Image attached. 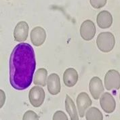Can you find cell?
I'll return each instance as SVG.
<instances>
[{"label": "cell", "mask_w": 120, "mask_h": 120, "mask_svg": "<svg viewBox=\"0 0 120 120\" xmlns=\"http://www.w3.org/2000/svg\"><path fill=\"white\" fill-rule=\"evenodd\" d=\"M53 120H68V117L62 111H58L54 114Z\"/></svg>", "instance_id": "d6986e66"}, {"label": "cell", "mask_w": 120, "mask_h": 120, "mask_svg": "<svg viewBox=\"0 0 120 120\" xmlns=\"http://www.w3.org/2000/svg\"><path fill=\"white\" fill-rule=\"evenodd\" d=\"M76 101L79 116L80 117H83L87 109L92 105V100L86 92H81L77 96Z\"/></svg>", "instance_id": "5b68a950"}, {"label": "cell", "mask_w": 120, "mask_h": 120, "mask_svg": "<svg viewBox=\"0 0 120 120\" xmlns=\"http://www.w3.org/2000/svg\"><path fill=\"white\" fill-rule=\"evenodd\" d=\"M98 48L104 53H108L113 49L115 45V39L113 33L110 32H102L96 39Z\"/></svg>", "instance_id": "7a4b0ae2"}, {"label": "cell", "mask_w": 120, "mask_h": 120, "mask_svg": "<svg viewBox=\"0 0 120 120\" xmlns=\"http://www.w3.org/2000/svg\"><path fill=\"white\" fill-rule=\"evenodd\" d=\"M29 25L25 21H20L16 25L14 31V38L18 42H23L26 40L29 34Z\"/></svg>", "instance_id": "9c48e42d"}, {"label": "cell", "mask_w": 120, "mask_h": 120, "mask_svg": "<svg viewBox=\"0 0 120 120\" xmlns=\"http://www.w3.org/2000/svg\"><path fill=\"white\" fill-rule=\"evenodd\" d=\"M107 0H90L91 6L95 9H100L107 4Z\"/></svg>", "instance_id": "e0dca14e"}, {"label": "cell", "mask_w": 120, "mask_h": 120, "mask_svg": "<svg viewBox=\"0 0 120 120\" xmlns=\"http://www.w3.org/2000/svg\"><path fill=\"white\" fill-rule=\"evenodd\" d=\"M105 87L107 90H119L120 88V74L117 70L111 69L105 77Z\"/></svg>", "instance_id": "277c9868"}, {"label": "cell", "mask_w": 120, "mask_h": 120, "mask_svg": "<svg viewBox=\"0 0 120 120\" xmlns=\"http://www.w3.org/2000/svg\"><path fill=\"white\" fill-rule=\"evenodd\" d=\"M80 35L85 41L92 40L96 35V26L94 23L90 20H85L80 27Z\"/></svg>", "instance_id": "52a82bcc"}, {"label": "cell", "mask_w": 120, "mask_h": 120, "mask_svg": "<svg viewBox=\"0 0 120 120\" xmlns=\"http://www.w3.org/2000/svg\"><path fill=\"white\" fill-rule=\"evenodd\" d=\"M78 81L77 71L73 68H69L65 70L63 73V82L68 88L75 86Z\"/></svg>", "instance_id": "4fadbf2b"}, {"label": "cell", "mask_w": 120, "mask_h": 120, "mask_svg": "<svg viewBox=\"0 0 120 120\" xmlns=\"http://www.w3.org/2000/svg\"><path fill=\"white\" fill-rule=\"evenodd\" d=\"M96 22L101 29L109 28L113 23V17L111 14L107 10L101 11L97 16Z\"/></svg>", "instance_id": "7c38bea8"}, {"label": "cell", "mask_w": 120, "mask_h": 120, "mask_svg": "<svg viewBox=\"0 0 120 120\" xmlns=\"http://www.w3.org/2000/svg\"><path fill=\"white\" fill-rule=\"evenodd\" d=\"M65 108L67 113L69 115L70 118L72 120H79V115L77 111V108L73 101L69 95L66 96Z\"/></svg>", "instance_id": "5bb4252c"}, {"label": "cell", "mask_w": 120, "mask_h": 120, "mask_svg": "<svg viewBox=\"0 0 120 120\" xmlns=\"http://www.w3.org/2000/svg\"><path fill=\"white\" fill-rule=\"evenodd\" d=\"M6 99V96L4 91L0 89V109L4 105Z\"/></svg>", "instance_id": "ffe728a7"}, {"label": "cell", "mask_w": 120, "mask_h": 120, "mask_svg": "<svg viewBox=\"0 0 120 120\" xmlns=\"http://www.w3.org/2000/svg\"><path fill=\"white\" fill-rule=\"evenodd\" d=\"M30 38L31 43L35 46H41L44 44L46 39V33L41 26H36L32 29Z\"/></svg>", "instance_id": "30bf717a"}, {"label": "cell", "mask_w": 120, "mask_h": 120, "mask_svg": "<svg viewBox=\"0 0 120 120\" xmlns=\"http://www.w3.org/2000/svg\"><path fill=\"white\" fill-rule=\"evenodd\" d=\"M45 93L44 89L39 86H33L29 91V100L34 107H41L45 101Z\"/></svg>", "instance_id": "3957f363"}, {"label": "cell", "mask_w": 120, "mask_h": 120, "mask_svg": "<svg viewBox=\"0 0 120 120\" xmlns=\"http://www.w3.org/2000/svg\"><path fill=\"white\" fill-rule=\"evenodd\" d=\"M100 105L107 113H112L116 108V102L113 96L109 92H105L100 96Z\"/></svg>", "instance_id": "8992f818"}, {"label": "cell", "mask_w": 120, "mask_h": 120, "mask_svg": "<svg viewBox=\"0 0 120 120\" xmlns=\"http://www.w3.org/2000/svg\"><path fill=\"white\" fill-rule=\"evenodd\" d=\"M6 1H10V0H6Z\"/></svg>", "instance_id": "44dd1931"}, {"label": "cell", "mask_w": 120, "mask_h": 120, "mask_svg": "<svg viewBox=\"0 0 120 120\" xmlns=\"http://www.w3.org/2000/svg\"><path fill=\"white\" fill-rule=\"evenodd\" d=\"M36 67L33 48L26 43H20L13 49L10 58V82L12 88L23 90L31 84Z\"/></svg>", "instance_id": "6da1fadb"}, {"label": "cell", "mask_w": 120, "mask_h": 120, "mask_svg": "<svg viewBox=\"0 0 120 120\" xmlns=\"http://www.w3.org/2000/svg\"><path fill=\"white\" fill-rule=\"evenodd\" d=\"M39 116L34 111H26L23 117H22V120H39Z\"/></svg>", "instance_id": "ac0fdd59"}, {"label": "cell", "mask_w": 120, "mask_h": 120, "mask_svg": "<svg viewBox=\"0 0 120 120\" xmlns=\"http://www.w3.org/2000/svg\"><path fill=\"white\" fill-rule=\"evenodd\" d=\"M86 118L87 120H102L103 115L98 108L91 107L86 111Z\"/></svg>", "instance_id": "2e32d148"}, {"label": "cell", "mask_w": 120, "mask_h": 120, "mask_svg": "<svg viewBox=\"0 0 120 120\" xmlns=\"http://www.w3.org/2000/svg\"><path fill=\"white\" fill-rule=\"evenodd\" d=\"M48 90L52 95H57L60 93L61 90V84L60 77L56 73H52L47 79Z\"/></svg>", "instance_id": "8fae6325"}, {"label": "cell", "mask_w": 120, "mask_h": 120, "mask_svg": "<svg viewBox=\"0 0 120 120\" xmlns=\"http://www.w3.org/2000/svg\"><path fill=\"white\" fill-rule=\"evenodd\" d=\"M48 79V71L44 68H40L36 71L33 83L36 86H40L42 87H45L46 86Z\"/></svg>", "instance_id": "9a60e30c"}, {"label": "cell", "mask_w": 120, "mask_h": 120, "mask_svg": "<svg viewBox=\"0 0 120 120\" xmlns=\"http://www.w3.org/2000/svg\"><path fill=\"white\" fill-rule=\"evenodd\" d=\"M90 92L94 100H98L104 92V86L101 79L98 77H93L89 83Z\"/></svg>", "instance_id": "ba28073f"}]
</instances>
